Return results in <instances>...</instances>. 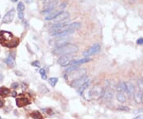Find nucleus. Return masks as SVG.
<instances>
[{
    "label": "nucleus",
    "mask_w": 143,
    "mask_h": 119,
    "mask_svg": "<svg viewBox=\"0 0 143 119\" xmlns=\"http://www.w3.org/2000/svg\"><path fill=\"white\" fill-rule=\"evenodd\" d=\"M0 44L3 46L14 48L19 44V38L8 31H0Z\"/></svg>",
    "instance_id": "f257e3e1"
},
{
    "label": "nucleus",
    "mask_w": 143,
    "mask_h": 119,
    "mask_svg": "<svg viewBox=\"0 0 143 119\" xmlns=\"http://www.w3.org/2000/svg\"><path fill=\"white\" fill-rule=\"evenodd\" d=\"M104 89L99 85H95L84 95V98L87 100H98V99L103 98Z\"/></svg>",
    "instance_id": "f03ea898"
},
{
    "label": "nucleus",
    "mask_w": 143,
    "mask_h": 119,
    "mask_svg": "<svg viewBox=\"0 0 143 119\" xmlns=\"http://www.w3.org/2000/svg\"><path fill=\"white\" fill-rule=\"evenodd\" d=\"M78 51V46L74 44H65L64 46L56 47L53 50V54L57 55H64V54H75Z\"/></svg>",
    "instance_id": "7ed1b4c3"
},
{
    "label": "nucleus",
    "mask_w": 143,
    "mask_h": 119,
    "mask_svg": "<svg viewBox=\"0 0 143 119\" xmlns=\"http://www.w3.org/2000/svg\"><path fill=\"white\" fill-rule=\"evenodd\" d=\"M86 69L85 68H79L77 67L75 70H72L68 73V80L69 81H74L76 79H78L81 77L86 75Z\"/></svg>",
    "instance_id": "20e7f679"
},
{
    "label": "nucleus",
    "mask_w": 143,
    "mask_h": 119,
    "mask_svg": "<svg viewBox=\"0 0 143 119\" xmlns=\"http://www.w3.org/2000/svg\"><path fill=\"white\" fill-rule=\"evenodd\" d=\"M74 55L73 54H64L61 55L58 58V63L62 66H68L71 63L72 61H73Z\"/></svg>",
    "instance_id": "39448f33"
},
{
    "label": "nucleus",
    "mask_w": 143,
    "mask_h": 119,
    "mask_svg": "<svg viewBox=\"0 0 143 119\" xmlns=\"http://www.w3.org/2000/svg\"><path fill=\"white\" fill-rule=\"evenodd\" d=\"M100 51H101V46L99 43H95L94 45L91 46L88 50H87L84 53V55L86 58H88L89 56H92L98 54Z\"/></svg>",
    "instance_id": "423d86ee"
},
{
    "label": "nucleus",
    "mask_w": 143,
    "mask_h": 119,
    "mask_svg": "<svg viewBox=\"0 0 143 119\" xmlns=\"http://www.w3.org/2000/svg\"><path fill=\"white\" fill-rule=\"evenodd\" d=\"M69 18V13L67 11H60L56 17L53 19L54 21V23H60V22H63L65 20Z\"/></svg>",
    "instance_id": "0eeeda50"
},
{
    "label": "nucleus",
    "mask_w": 143,
    "mask_h": 119,
    "mask_svg": "<svg viewBox=\"0 0 143 119\" xmlns=\"http://www.w3.org/2000/svg\"><path fill=\"white\" fill-rule=\"evenodd\" d=\"M15 13H16V11H15L14 9H11L10 10V11L6 13V14L3 16V23L4 24H10L14 20V18L15 17Z\"/></svg>",
    "instance_id": "6e6552de"
},
{
    "label": "nucleus",
    "mask_w": 143,
    "mask_h": 119,
    "mask_svg": "<svg viewBox=\"0 0 143 119\" xmlns=\"http://www.w3.org/2000/svg\"><path fill=\"white\" fill-rule=\"evenodd\" d=\"M87 81H88V77L87 75H84L83 77H81L78 79H76V80L73 81L71 82V86L73 88H79L84 83H85Z\"/></svg>",
    "instance_id": "1a4fd4ad"
},
{
    "label": "nucleus",
    "mask_w": 143,
    "mask_h": 119,
    "mask_svg": "<svg viewBox=\"0 0 143 119\" xmlns=\"http://www.w3.org/2000/svg\"><path fill=\"white\" fill-rule=\"evenodd\" d=\"M114 95V91L110 87L107 86L106 88H105L103 90V98L106 101H110L113 98Z\"/></svg>",
    "instance_id": "9d476101"
},
{
    "label": "nucleus",
    "mask_w": 143,
    "mask_h": 119,
    "mask_svg": "<svg viewBox=\"0 0 143 119\" xmlns=\"http://www.w3.org/2000/svg\"><path fill=\"white\" fill-rule=\"evenodd\" d=\"M16 104L18 107H24V106H26L29 105L30 101L27 98L20 96L19 98H18L16 99Z\"/></svg>",
    "instance_id": "9b49d317"
},
{
    "label": "nucleus",
    "mask_w": 143,
    "mask_h": 119,
    "mask_svg": "<svg viewBox=\"0 0 143 119\" xmlns=\"http://www.w3.org/2000/svg\"><path fill=\"white\" fill-rule=\"evenodd\" d=\"M125 86H126V93H128V95L130 97L134 96V86L130 82H125Z\"/></svg>",
    "instance_id": "f8f14e48"
},
{
    "label": "nucleus",
    "mask_w": 143,
    "mask_h": 119,
    "mask_svg": "<svg viewBox=\"0 0 143 119\" xmlns=\"http://www.w3.org/2000/svg\"><path fill=\"white\" fill-rule=\"evenodd\" d=\"M58 0H44V9L55 8Z\"/></svg>",
    "instance_id": "ddd939ff"
},
{
    "label": "nucleus",
    "mask_w": 143,
    "mask_h": 119,
    "mask_svg": "<svg viewBox=\"0 0 143 119\" xmlns=\"http://www.w3.org/2000/svg\"><path fill=\"white\" fill-rule=\"evenodd\" d=\"M91 61V59L89 58H85L83 59H80V60H77V61H72L71 63L69 64V66H79L80 64H83V63H86V62H88Z\"/></svg>",
    "instance_id": "4468645a"
},
{
    "label": "nucleus",
    "mask_w": 143,
    "mask_h": 119,
    "mask_svg": "<svg viewBox=\"0 0 143 119\" xmlns=\"http://www.w3.org/2000/svg\"><path fill=\"white\" fill-rule=\"evenodd\" d=\"M116 98H117V100H118L120 103H124L126 101V97L124 94V93L122 92V91H118V92H117Z\"/></svg>",
    "instance_id": "2eb2a0df"
},
{
    "label": "nucleus",
    "mask_w": 143,
    "mask_h": 119,
    "mask_svg": "<svg viewBox=\"0 0 143 119\" xmlns=\"http://www.w3.org/2000/svg\"><path fill=\"white\" fill-rule=\"evenodd\" d=\"M89 85H90V81H87L85 83L83 84L82 86H80L79 89L77 90V92H78L79 94L80 95H82L83 93H84V92L87 90V89H88V87L89 86Z\"/></svg>",
    "instance_id": "dca6fc26"
},
{
    "label": "nucleus",
    "mask_w": 143,
    "mask_h": 119,
    "mask_svg": "<svg viewBox=\"0 0 143 119\" xmlns=\"http://www.w3.org/2000/svg\"><path fill=\"white\" fill-rule=\"evenodd\" d=\"M5 62H6V64L9 67H14L15 66V60H14V56H12V55H9L6 58Z\"/></svg>",
    "instance_id": "f3484780"
},
{
    "label": "nucleus",
    "mask_w": 143,
    "mask_h": 119,
    "mask_svg": "<svg viewBox=\"0 0 143 119\" xmlns=\"http://www.w3.org/2000/svg\"><path fill=\"white\" fill-rule=\"evenodd\" d=\"M141 95H142V92L141 90H137L134 91V100L137 103H140L141 102Z\"/></svg>",
    "instance_id": "a211bd4d"
},
{
    "label": "nucleus",
    "mask_w": 143,
    "mask_h": 119,
    "mask_svg": "<svg viewBox=\"0 0 143 119\" xmlns=\"http://www.w3.org/2000/svg\"><path fill=\"white\" fill-rule=\"evenodd\" d=\"M10 93V90L8 88L5 86H1L0 87V96L2 97H7Z\"/></svg>",
    "instance_id": "6ab92c4d"
},
{
    "label": "nucleus",
    "mask_w": 143,
    "mask_h": 119,
    "mask_svg": "<svg viewBox=\"0 0 143 119\" xmlns=\"http://www.w3.org/2000/svg\"><path fill=\"white\" fill-rule=\"evenodd\" d=\"M30 117L33 119H43V116L39 111H33L30 113Z\"/></svg>",
    "instance_id": "aec40b11"
},
{
    "label": "nucleus",
    "mask_w": 143,
    "mask_h": 119,
    "mask_svg": "<svg viewBox=\"0 0 143 119\" xmlns=\"http://www.w3.org/2000/svg\"><path fill=\"white\" fill-rule=\"evenodd\" d=\"M57 82H58V78H50L49 79V84H50L52 87H54L56 85H57Z\"/></svg>",
    "instance_id": "412c9836"
},
{
    "label": "nucleus",
    "mask_w": 143,
    "mask_h": 119,
    "mask_svg": "<svg viewBox=\"0 0 143 119\" xmlns=\"http://www.w3.org/2000/svg\"><path fill=\"white\" fill-rule=\"evenodd\" d=\"M25 8V5H24V3H23L22 2L18 3V6H17V9H18V12H24Z\"/></svg>",
    "instance_id": "4be33fe9"
},
{
    "label": "nucleus",
    "mask_w": 143,
    "mask_h": 119,
    "mask_svg": "<svg viewBox=\"0 0 143 119\" xmlns=\"http://www.w3.org/2000/svg\"><path fill=\"white\" fill-rule=\"evenodd\" d=\"M118 91H122V92H123V91H126V86H125V82H122L119 84V86H118Z\"/></svg>",
    "instance_id": "5701e85b"
},
{
    "label": "nucleus",
    "mask_w": 143,
    "mask_h": 119,
    "mask_svg": "<svg viewBox=\"0 0 143 119\" xmlns=\"http://www.w3.org/2000/svg\"><path fill=\"white\" fill-rule=\"evenodd\" d=\"M40 74L41 76H42V78L45 80V79H47V76H46V73H45V70L44 68H42L40 70Z\"/></svg>",
    "instance_id": "b1692460"
},
{
    "label": "nucleus",
    "mask_w": 143,
    "mask_h": 119,
    "mask_svg": "<svg viewBox=\"0 0 143 119\" xmlns=\"http://www.w3.org/2000/svg\"><path fill=\"white\" fill-rule=\"evenodd\" d=\"M118 110L121 111H130V108L128 106H121L118 107Z\"/></svg>",
    "instance_id": "393cba45"
},
{
    "label": "nucleus",
    "mask_w": 143,
    "mask_h": 119,
    "mask_svg": "<svg viewBox=\"0 0 143 119\" xmlns=\"http://www.w3.org/2000/svg\"><path fill=\"white\" fill-rule=\"evenodd\" d=\"M138 86H139V90L143 92V80H140L138 82Z\"/></svg>",
    "instance_id": "a878e982"
},
{
    "label": "nucleus",
    "mask_w": 143,
    "mask_h": 119,
    "mask_svg": "<svg viewBox=\"0 0 143 119\" xmlns=\"http://www.w3.org/2000/svg\"><path fill=\"white\" fill-rule=\"evenodd\" d=\"M137 45H143V38H140L137 40Z\"/></svg>",
    "instance_id": "bb28decb"
},
{
    "label": "nucleus",
    "mask_w": 143,
    "mask_h": 119,
    "mask_svg": "<svg viewBox=\"0 0 143 119\" xmlns=\"http://www.w3.org/2000/svg\"><path fill=\"white\" fill-rule=\"evenodd\" d=\"M18 18H19V19L22 20L24 18V12H18Z\"/></svg>",
    "instance_id": "cd10ccee"
},
{
    "label": "nucleus",
    "mask_w": 143,
    "mask_h": 119,
    "mask_svg": "<svg viewBox=\"0 0 143 119\" xmlns=\"http://www.w3.org/2000/svg\"><path fill=\"white\" fill-rule=\"evenodd\" d=\"M32 66H37V67H40V62L38 61H35L32 63Z\"/></svg>",
    "instance_id": "c85d7f7f"
},
{
    "label": "nucleus",
    "mask_w": 143,
    "mask_h": 119,
    "mask_svg": "<svg viewBox=\"0 0 143 119\" xmlns=\"http://www.w3.org/2000/svg\"><path fill=\"white\" fill-rule=\"evenodd\" d=\"M18 87V84L17 82H14V83L11 84V88H13V89H17Z\"/></svg>",
    "instance_id": "c756f323"
},
{
    "label": "nucleus",
    "mask_w": 143,
    "mask_h": 119,
    "mask_svg": "<svg viewBox=\"0 0 143 119\" xmlns=\"http://www.w3.org/2000/svg\"><path fill=\"white\" fill-rule=\"evenodd\" d=\"M3 105H4V102H3V101L2 100V99L0 98V108L3 107Z\"/></svg>",
    "instance_id": "7c9ffc66"
},
{
    "label": "nucleus",
    "mask_w": 143,
    "mask_h": 119,
    "mask_svg": "<svg viewBox=\"0 0 143 119\" xmlns=\"http://www.w3.org/2000/svg\"><path fill=\"white\" fill-rule=\"evenodd\" d=\"M24 1L26 3H28V4H30L31 3H33V0H24Z\"/></svg>",
    "instance_id": "2f4dec72"
},
{
    "label": "nucleus",
    "mask_w": 143,
    "mask_h": 119,
    "mask_svg": "<svg viewBox=\"0 0 143 119\" xmlns=\"http://www.w3.org/2000/svg\"><path fill=\"white\" fill-rule=\"evenodd\" d=\"M134 119H143V115H138L137 117H134Z\"/></svg>",
    "instance_id": "473e14b6"
},
{
    "label": "nucleus",
    "mask_w": 143,
    "mask_h": 119,
    "mask_svg": "<svg viewBox=\"0 0 143 119\" xmlns=\"http://www.w3.org/2000/svg\"><path fill=\"white\" fill-rule=\"evenodd\" d=\"M139 112H143V109H141V110H135L134 111V113H137Z\"/></svg>",
    "instance_id": "72a5a7b5"
},
{
    "label": "nucleus",
    "mask_w": 143,
    "mask_h": 119,
    "mask_svg": "<svg viewBox=\"0 0 143 119\" xmlns=\"http://www.w3.org/2000/svg\"><path fill=\"white\" fill-rule=\"evenodd\" d=\"M16 96H17L16 91H13V92H12V97H16Z\"/></svg>",
    "instance_id": "f704fd0d"
},
{
    "label": "nucleus",
    "mask_w": 143,
    "mask_h": 119,
    "mask_svg": "<svg viewBox=\"0 0 143 119\" xmlns=\"http://www.w3.org/2000/svg\"><path fill=\"white\" fill-rule=\"evenodd\" d=\"M3 78H4V77H3V74H0V82L3 80Z\"/></svg>",
    "instance_id": "c9c22d12"
},
{
    "label": "nucleus",
    "mask_w": 143,
    "mask_h": 119,
    "mask_svg": "<svg viewBox=\"0 0 143 119\" xmlns=\"http://www.w3.org/2000/svg\"><path fill=\"white\" fill-rule=\"evenodd\" d=\"M18 1V0H11V2H13V3H17Z\"/></svg>",
    "instance_id": "e433bc0d"
},
{
    "label": "nucleus",
    "mask_w": 143,
    "mask_h": 119,
    "mask_svg": "<svg viewBox=\"0 0 143 119\" xmlns=\"http://www.w3.org/2000/svg\"><path fill=\"white\" fill-rule=\"evenodd\" d=\"M141 102L143 103V92H142V95H141Z\"/></svg>",
    "instance_id": "4c0bfd02"
},
{
    "label": "nucleus",
    "mask_w": 143,
    "mask_h": 119,
    "mask_svg": "<svg viewBox=\"0 0 143 119\" xmlns=\"http://www.w3.org/2000/svg\"><path fill=\"white\" fill-rule=\"evenodd\" d=\"M0 119H2V118H1V117H0Z\"/></svg>",
    "instance_id": "58836bf2"
},
{
    "label": "nucleus",
    "mask_w": 143,
    "mask_h": 119,
    "mask_svg": "<svg viewBox=\"0 0 143 119\" xmlns=\"http://www.w3.org/2000/svg\"><path fill=\"white\" fill-rule=\"evenodd\" d=\"M142 80H143V79H142Z\"/></svg>",
    "instance_id": "ea45409f"
}]
</instances>
